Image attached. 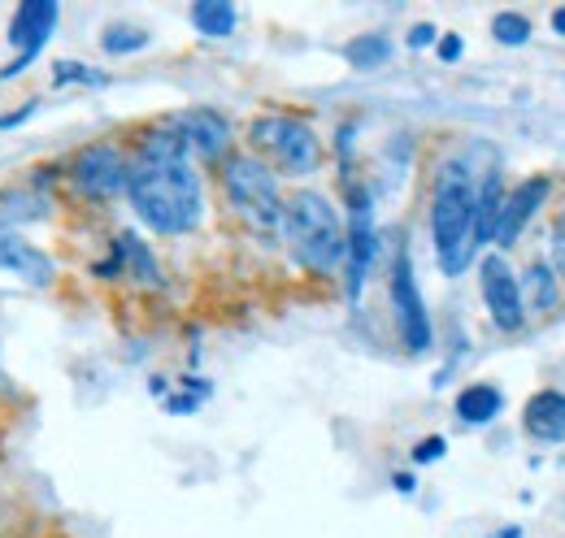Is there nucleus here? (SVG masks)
<instances>
[{"label":"nucleus","mask_w":565,"mask_h":538,"mask_svg":"<svg viewBox=\"0 0 565 538\" xmlns=\"http://www.w3.org/2000/svg\"><path fill=\"white\" fill-rule=\"evenodd\" d=\"M140 222L157 235H192L205 217V187L192 152L166 122L143 131L127 152V192Z\"/></svg>","instance_id":"f257e3e1"},{"label":"nucleus","mask_w":565,"mask_h":538,"mask_svg":"<svg viewBox=\"0 0 565 538\" xmlns=\"http://www.w3.org/2000/svg\"><path fill=\"white\" fill-rule=\"evenodd\" d=\"M279 230L287 235V248H291L296 266L309 269V273H335L349 257L340 208L313 187H300L282 201Z\"/></svg>","instance_id":"f03ea898"},{"label":"nucleus","mask_w":565,"mask_h":538,"mask_svg":"<svg viewBox=\"0 0 565 538\" xmlns=\"http://www.w3.org/2000/svg\"><path fill=\"white\" fill-rule=\"evenodd\" d=\"M430 239H435L439 269L448 278L470 269L475 261V183L457 161L439 170V183L430 196Z\"/></svg>","instance_id":"7ed1b4c3"},{"label":"nucleus","mask_w":565,"mask_h":538,"mask_svg":"<svg viewBox=\"0 0 565 538\" xmlns=\"http://www.w3.org/2000/svg\"><path fill=\"white\" fill-rule=\"evenodd\" d=\"M222 192H226V204L231 213L257 230V235H275L282 226V192L275 170L253 157V152H231L222 161Z\"/></svg>","instance_id":"20e7f679"},{"label":"nucleus","mask_w":565,"mask_h":538,"mask_svg":"<svg viewBox=\"0 0 565 538\" xmlns=\"http://www.w3.org/2000/svg\"><path fill=\"white\" fill-rule=\"evenodd\" d=\"M248 143L257 148L253 157H270L287 174H313L322 165V139L296 114H262V118H253Z\"/></svg>","instance_id":"39448f33"},{"label":"nucleus","mask_w":565,"mask_h":538,"mask_svg":"<svg viewBox=\"0 0 565 538\" xmlns=\"http://www.w3.org/2000/svg\"><path fill=\"white\" fill-rule=\"evenodd\" d=\"M66 183L74 187V196L92 204H105L127 192V148L114 139L87 143L74 152V161L66 165Z\"/></svg>","instance_id":"423d86ee"},{"label":"nucleus","mask_w":565,"mask_h":538,"mask_svg":"<svg viewBox=\"0 0 565 538\" xmlns=\"http://www.w3.org/2000/svg\"><path fill=\"white\" fill-rule=\"evenodd\" d=\"M392 304H396V326L401 338L414 356H423L430 347V318H426V300L418 291V278H414V261L409 252L401 248L396 261H392Z\"/></svg>","instance_id":"0eeeda50"},{"label":"nucleus","mask_w":565,"mask_h":538,"mask_svg":"<svg viewBox=\"0 0 565 538\" xmlns=\"http://www.w3.org/2000/svg\"><path fill=\"white\" fill-rule=\"evenodd\" d=\"M57 22H62V9H57L53 0H26V4H18L13 22H9V44L22 49V53L0 69V78H18L22 69L31 66V62L44 53L49 35L57 31Z\"/></svg>","instance_id":"6e6552de"},{"label":"nucleus","mask_w":565,"mask_h":538,"mask_svg":"<svg viewBox=\"0 0 565 538\" xmlns=\"http://www.w3.org/2000/svg\"><path fill=\"white\" fill-rule=\"evenodd\" d=\"M170 131L183 139V148L196 157V161H226L231 157V122L217 114V109H183V114H174L170 122H166Z\"/></svg>","instance_id":"1a4fd4ad"},{"label":"nucleus","mask_w":565,"mask_h":538,"mask_svg":"<svg viewBox=\"0 0 565 538\" xmlns=\"http://www.w3.org/2000/svg\"><path fill=\"white\" fill-rule=\"evenodd\" d=\"M479 282H483V304L492 313V322L500 331H518L526 322V304H522V287H518V273L509 269V261L492 252L483 257L479 266Z\"/></svg>","instance_id":"9d476101"},{"label":"nucleus","mask_w":565,"mask_h":538,"mask_svg":"<svg viewBox=\"0 0 565 538\" xmlns=\"http://www.w3.org/2000/svg\"><path fill=\"white\" fill-rule=\"evenodd\" d=\"M344 239H349V257H344V266H349V295H361V282H365V273L374 266V252H379V235H374V213H370V196L353 187V196H349V222H344Z\"/></svg>","instance_id":"9b49d317"},{"label":"nucleus","mask_w":565,"mask_h":538,"mask_svg":"<svg viewBox=\"0 0 565 538\" xmlns=\"http://www.w3.org/2000/svg\"><path fill=\"white\" fill-rule=\"evenodd\" d=\"M553 196V179L535 174V179H522L509 196H504V208H500V226H495V244L500 248H513L522 239V230L531 226V217L544 208V201Z\"/></svg>","instance_id":"f8f14e48"},{"label":"nucleus","mask_w":565,"mask_h":538,"mask_svg":"<svg viewBox=\"0 0 565 538\" xmlns=\"http://www.w3.org/2000/svg\"><path fill=\"white\" fill-rule=\"evenodd\" d=\"M0 269L13 273L18 282H31V287H49L53 273H57L53 257L44 248H35L31 239H22L18 230H4L0 235Z\"/></svg>","instance_id":"ddd939ff"},{"label":"nucleus","mask_w":565,"mask_h":538,"mask_svg":"<svg viewBox=\"0 0 565 538\" xmlns=\"http://www.w3.org/2000/svg\"><path fill=\"white\" fill-rule=\"evenodd\" d=\"M526 434L540 443H562L565 439V391H540L522 408Z\"/></svg>","instance_id":"4468645a"},{"label":"nucleus","mask_w":565,"mask_h":538,"mask_svg":"<svg viewBox=\"0 0 565 538\" xmlns=\"http://www.w3.org/2000/svg\"><path fill=\"white\" fill-rule=\"evenodd\" d=\"M500 208H504V183H500V174H488V179L475 187V252L495 244Z\"/></svg>","instance_id":"2eb2a0df"},{"label":"nucleus","mask_w":565,"mask_h":538,"mask_svg":"<svg viewBox=\"0 0 565 538\" xmlns=\"http://www.w3.org/2000/svg\"><path fill=\"white\" fill-rule=\"evenodd\" d=\"M49 196L31 192V187H0V235L13 230L18 222H31V217H44Z\"/></svg>","instance_id":"dca6fc26"},{"label":"nucleus","mask_w":565,"mask_h":538,"mask_svg":"<svg viewBox=\"0 0 565 538\" xmlns=\"http://www.w3.org/2000/svg\"><path fill=\"white\" fill-rule=\"evenodd\" d=\"M504 408V396L488 387V383H475V387H466L461 396H457V417L466 421V426H488L495 412Z\"/></svg>","instance_id":"f3484780"},{"label":"nucleus","mask_w":565,"mask_h":538,"mask_svg":"<svg viewBox=\"0 0 565 538\" xmlns=\"http://www.w3.org/2000/svg\"><path fill=\"white\" fill-rule=\"evenodd\" d=\"M192 26L201 35H210V40H226L235 31V4H226V0H201V4H192Z\"/></svg>","instance_id":"a211bd4d"},{"label":"nucleus","mask_w":565,"mask_h":538,"mask_svg":"<svg viewBox=\"0 0 565 538\" xmlns=\"http://www.w3.org/2000/svg\"><path fill=\"white\" fill-rule=\"evenodd\" d=\"M518 287H522V304H526V295H531V304H535L540 313H548V309L557 304V282H553V269L544 266V261H535V266L526 269V278H522Z\"/></svg>","instance_id":"6ab92c4d"},{"label":"nucleus","mask_w":565,"mask_h":538,"mask_svg":"<svg viewBox=\"0 0 565 538\" xmlns=\"http://www.w3.org/2000/svg\"><path fill=\"white\" fill-rule=\"evenodd\" d=\"M100 49L105 53H140L148 49V35H143L140 26H105V35H100Z\"/></svg>","instance_id":"aec40b11"},{"label":"nucleus","mask_w":565,"mask_h":538,"mask_svg":"<svg viewBox=\"0 0 565 538\" xmlns=\"http://www.w3.org/2000/svg\"><path fill=\"white\" fill-rule=\"evenodd\" d=\"M387 53H392V44L383 40V35H361V40H353L349 44V62L353 66H379V62H387Z\"/></svg>","instance_id":"412c9836"},{"label":"nucleus","mask_w":565,"mask_h":538,"mask_svg":"<svg viewBox=\"0 0 565 538\" xmlns=\"http://www.w3.org/2000/svg\"><path fill=\"white\" fill-rule=\"evenodd\" d=\"M492 35L500 40V44H526L531 40V22L522 18V13H495L492 18Z\"/></svg>","instance_id":"4be33fe9"},{"label":"nucleus","mask_w":565,"mask_h":538,"mask_svg":"<svg viewBox=\"0 0 565 538\" xmlns=\"http://www.w3.org/2000/svg\"><path fill=\"white\" fill-rule=\"evenodd\" d=\"M53 83H92V87H100L105 83V69L83 66V62H57L53 66Z\"/></svg>","instance_id":"5701e85b"},{"label":"nucleus","mask_w":565,"mask_h":538,"mask_svg":"<svg viewBox=\"0 0 565 538\" xmlns=\"http://www.w3.org/2000/svg\"><path fill=\"white\" fill-rule=\"evenodd\" d=\"M444 448H448L444 439H426V443L414 448V461H418V465H430V461H439V456H444Z\"/></svg>","instance_id":"b1692460"},{"label":"nucleus","mask_w":565,"mask_h":538,"mask_svg":"<svg viewBox=\"0 0 565 538\" xmlns=\"http://www.w3.org/2000/svg\"><path fill=\"white\" fill-rule=\"evenodd\" d=\"M435 44V26L430 22H418L414 31H409V49H430Z\"/></svg>","instance_id":"393cba45"},{"label":"nucleus","mask_w":565,"mask_h":538,"mask_svg":"<svg viewBox=\"0 0 565 538\" xmlns=\"http://www.w3.org/2000/svg\"><path fill=\"white\" fill-rule=\"evenodd\" d=\"M439 57L444 62H461V35H444L439 40Z\"/></svg>","instance_id":"a878e982"},{"label":"nucleus","mask_w":565,"mask_h":538,"mask_svg":"<svg viewBox=\"0 0 565 538\" xmlns=\"http://www.w3.org/2000/svg\"><path fill=\"white\" fill-rule=\"evenodd\" d=\"M553 257H557V266L565 269V213L557 217V226H553Z\"/></svg>","instance_id":"bb28decb"},{"label":"nucleus","mask_w":565,"mask_h":538,"mask_svg":"<svg viewBox=\"0 0 565 538\" xmlns=\"http://www.w3.org/2000/svg\"><path fill=\"white\" fill-rule=\"evenodd\" d=\"M553 26H557V31H562V35H565V9H562V13H557V18H553Z\"/></svg>","instance_id":"cd10ccee"}]
</instances>
